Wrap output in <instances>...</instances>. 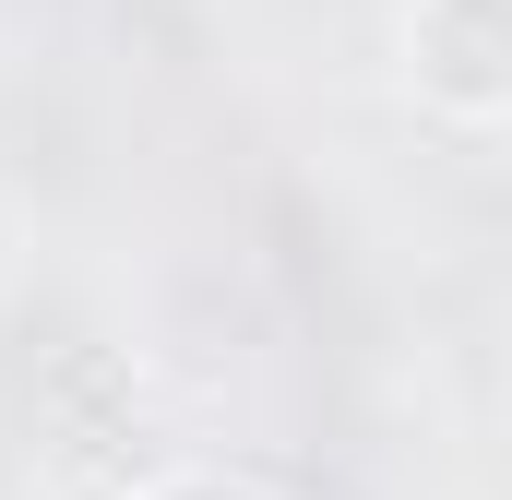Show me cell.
Instances as JSON below:
<instances>
[{
    "label": "cell",
    "mask_w": 512,
    "mask_h": 500,
    "mask_svg": "<svg viewBox=\"0 0 512 500\" xmlns=\"http://www.w3.org/2000/svg\"><path fill=\"white\" fill-rule=\"evenodd\" d=\"M393 72L441 131H512V0H405Z\"/></svg>",
    "instance_id": "obj_1"
},
{
    "label": "cell",
    "mask_w": 512,
    "mask_h": 500,
    "mask_svg": "<svg viewBox=\"0 0 512 500\" xmlns=\"http://www.w3.org/2000/svg\"><path fill=\"white\" fill-rule=\"evenodd\" d=\"M0 274H12V227H0Z\"/></svg>",
    "instance_id": "obj_2"
}]
</instances>
